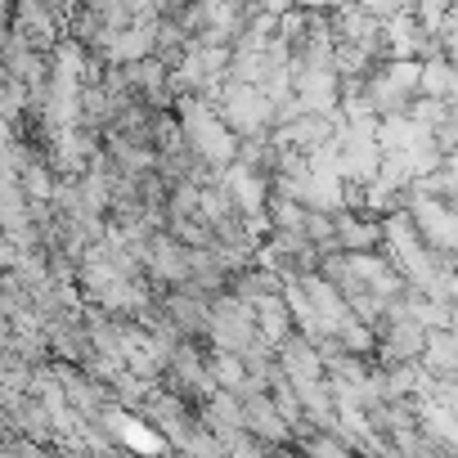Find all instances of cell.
Instances as JSON below:
<instances>
[{"mask_svg":"<svg viewBox=\"0 0 458 458\" xmlns=\"http://www.w3.org/2000/svg\"><path fill=\"white\" fill-rule=\"evenodd\" d=\"M144 257H148V266H153L157 279H175V284L189 279V248H180L175 239H153Z\"/></svg>","mask_w":458,"mask_h":458,"instance_id":"obj_5","label":"cell"},{"mask_svg":"<svg viewBox=\"0 0 458 458\" xmlns=\"http://www.w3.org/2000/svg\"><path fill=\"white\" fill-rule=\"evenodd\" d=\"M180 113H184V140H189V148H193L198 162H207V166H234L239 144H234V135L225 131V122L216 113H207V104H198V99L184 95L180 99Z\"/></svg>","mask_w":458,"mask_h":458,"instance_id":"obj_1","label":"cell"},{"mask_svg":"<svg viewBox=\"0 0 458 458\" xmlns=\"http://www.w3.org/2000/svg\"><path fill=\"white\" fill-rule=\"evenodd\" d=\"M333 239H337L351 257H369V248H377V243H382V225L360 220V216H337Z\"/></svg>","mask_w":458,"mask_h":458,"instance_id":"obj_4","label":"cell"},{"mask_svg":"<svg viewBox=\"0 0 458 458\" xmlns=\"http://www.w3.org/2000/svg\"><path fill=\"white\" fill-rule=\"evenodd\" d=\"M454 68H449V59H440V55H431L427 64H418V90L427 95V99H436V104H445L449 95H454Z\"/></svg>","mask_w":458,"mask_h":458,"instance_id":"obj_6","label":"cell"},{"mask_svg":"<svg viewBox=\"0 0 458 458\" xmlns=\"http://www.w3.org/2000/svg\"><path fill=\"white\" fill-rule=\"evenodd\" d=\"M220 104H225L220 122H225L229 135H257L261 126H270V122L279 117V108H275L257 86H243V81H229Z\"/></svg>","mask_w":458,"mask_h":458,"instance_id":"obj_2","label":"cell"},{"mask_svg":"<svg viewBox=\"0 0 458 458\" xmlns=\"http://www.w3.org/2000/svg\"><path fill=\"white\" fill-rule=\"evenodd\" d=\"M108 427H113L117 440H122L126 449H135V454H157V449H162V436H153V427L140 422V418H131V413H113Z\"/></svg>","mask_w":458,"mask_h":458,"instance_id":"obj_7","label":"cell"},{"mask_svg":"<svg viewBox=\"0 0 458 458\" xmlns=\"http://www.w3.org/2000/svg\"><path fill=\"white\" fill-rule=\"evenodd\" d=\"M225 198H229V207H243L248 220L266 216V175L257 166L234 162V166L225 171Z\"/></svg>","mask_w":458,"mask_h":458,"instance_id":"obj_3","label":"cell"}]
</instances>
